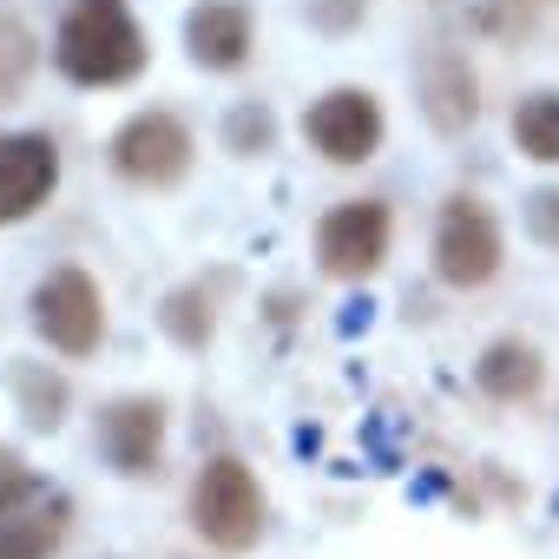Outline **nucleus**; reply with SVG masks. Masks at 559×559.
<instances>
[{
  "mask_svg": "<svg viewBox=\"0 0 559 559\" xmlns=\"http://www.w3.org/2000/svg\"><path fill=\"white\" fill-rule=\"evenodd\" d=\"M53 60L73 86H126L145 73V34L126 0H73L53 40Z\"/></svg>",
  "mask_w": 559,
  "mask_h": 559,
  "instance_id": "1",
  "label": "nucleus"
},
{
  "mask_svg": "<svg viewBox=\"0 0 559 559\" xmlns=\"http://www.w3.org/2000/svg\"><path fill=\"white\" fill-rule=\"evenodd\" d=\"M67 526H73V500L53 480L21 474L8 461V474H0V559H53Z\"/></svg>",
  "mask_w": 559,
  "mask_h": 559,
  "instance_id": "2",
  "label": "nucleus"
},
{
  "mask_svg": "<svg viewBox=\"0 0 559 559\" xmlns=\"http://www.w3.org/2000/svg\"><path fill=\"white\" fill-rule=\"evenodd\" d=\"M191 526L217 546V552H250L263 533V493L250 480V467L237 454L204 461L198 487H191Z\"/></svg>",
  "mask_w": 559,
  "mask_h": 559,
  "instance_id": "3",
  "label": "nucleus"
},
{
  "mask_svg": "<svg viewBox=\"0 0 559 559\" xmlns=\"http://www.w3.org/2000/svg\"><path fill=\"white\" fill-rule=\"evenodd\" d=\"M500 270V224L480 198H448L435 224V276L454 290H480Z\"/></svg>",
  "mask_w": 559,
  "mask_h": 559,
  "instance_id": "4",
  "label": "nucleus"
},
{
  "mask_svg": "<svg viewBox=\"0 0 559 559\" xmlns=\"http://www.w3.org/2000/svg\"><path fill=\"white\" fill-rule=\"evenodd\" d=\"M34 330L60 349V356H93L99 349V336H106V310H99V284L86 270H53L47 284L34 290Z\"/></svg>",
  "mask_w": 559,
  "mask_h": 559,
  "instance_id": "5",
  "label": "nucleus"
},
{
  "mask_svg": "<svg viewBox=\"0 0 559 559\" xmlns=\"http://www.w3.org/2000/svg\"><path fill=\"white\" fill-rule=\"evenodd\" d=\"M304 139H310L330 165H362V158H376V145H382V106H376V93H362V86L323 93V99L304 112Z\"/></svg>",
  "mask_w": 559,
  "mask_h": 559,
  "instance_id": "6",
  "label": "nucleus"
},
{
  "mask_svg": "<svg viewBox=\"0 0 559 559\" xmlns=\"http://www.w3.org/2000/svg\"><path fill=\"white\" fill-rule=\"evenodd\" d=\"M112 165L132 185H178L191 171V132L178 112H132L112 132Z\"/></svg>",
  "mask_w": 559,
  "mask_h": 559,
  "instance_id": "7",
  "label": "nucleus"
},
{
  "mask_svg": "<svg viewBox=\"0 0 559 559\" xmlns=\"http://www.w3.org/2000/svg\"><path fill=\"white\" fill-rule=\"evenodd\" d=\"M317 257L330 276H369L389 257V204L376 198H349L317 224Z\"/></svg>",
  "mask_w": 559,
  "mask_h": 559,
  "instance_id": "8",
  "label": "nucleus"
},
{
  "mask_svg": "<svg viewBox=\"0 0 559 559\" xmlns=\"http://www.w3.org/2000/svg\"><path fill=\"white\" fill-rule=\"evenodd\" d=\"M60 185V152L47 132H8L0 139V224L34 217Z\"/></svg>",
  "mask_w": 559,
  "mask_h": 559,
  "instance_id": "9",
  "label": "nucleus"
},
{
  "mask_svg": "<svg viewBox=\"0 0 559 559\" xmlns=\"http://www.w3.org/2000/svg\"><path fill=\"white\" fill-rule=\"evenodd\" d=\"M158 448H165V408L158 402H112L99 415V454L126 480H145L158 467Z\"/></svg>",
  "mask_w": 559,
  "mask_h": 559,
  "instance_id": "10",
  "label": "nucleus"
},
{
  "mask_svg": "<svg viewBox=\"0 0 559 559\" xmlns=\"http://www.w3.org/2000/svg\"><path fill=\"white\" fill-rule=\"evenodd\" d=\"M185 47L204 73H237L250 60V8L243 0H204V8H191Z\"/></svg>",
  "mask_w": 559,
  "mask_h": 559,
  "instance_id": "11",
  "label": "nucleus"
},
{
  "mask_svg": "<svg viewBox=\"0 0 559 559\" xmlns=\"http://www.w3.org/2000/svg\"><path fill=\"white\" fill-rule=\"evenodd\" d=\"M539 356L526 349V343H493L480 362H474V382L493 395V402H526L533 389H539Z\"/></svg>",
  "mask_w": 559,
  "mask_h": 559,
  "instance_id": "12",
  "label": "nucleus"
},
{
  "mask_svg": "<svg viewBox=\"0 0 559 559\" xmlns=\"http://www.w3.org/2000/svg\"><path fill=\"white\" fill-rule=\"evenodd\" d=\"M428 119H435L441 132H461V126L474 119V73H467L454 53H441V60L428 67Z\"/></svg>",
  "mask_w": 559,
  "mask_h": 559,
  "instance_id": "13",
  "label": "nucleus"
},
{
  "mask_svg": "<svg viewBox=\"0 0 559 559\" xmlns=\"http://www.w3.org/2000/svg\"><path fill=\"white\" fill-rule=\"evenodd\" d=\"M513 145L539 165H559V93H526L513 106Z\"/></svg>",
  "mask_w": 559,
  "mask_h": 559,
  "instance_id": "14",
  "label": "nucleus"
},
{
  "mask_svg": "<svg viewBox=\"0 0 559 559\" xmlns=\"http://www.w3.org/2000/svg\"><path fill=\"white\" fill-rule=\"evenodd\" d=\"M34 67H40L34 34H27L21 21H0V106H8V99L34 80Z\"/></svg>",
  "mask_w": 559,
  "mask_h": 559,
  "instance_id": "15",
  "label": "nucleus"
},
{
  "mask_svg": "<svg viewBox=\"0 0 559 559\" xmlns=\"http://www.w3.org/2000/svg\"><path fill=\"white\" fill-rule=\"evenodd\" d=\"M14 389H21V402H27V421H34V428H60V408H67V382H60V376L14 369Z\"/></svg>",
  "mask_w": 559,
  "mask_h": 559,
  "instance_id": "16",
  "label": "nucleus"
},
{
  "mask_svg": "<svg viewBox=\"0 0 559 559\" xmlns=\"http://www.w3.org/2000/svg\"><path fill=\"white\" fill-rule=\"evenodd\" d=\"M270 139H276V119L263 106H230V119H224V145L230 152H270Z\"/></svg>",
  "mask_w": 559,
  "mask_h": 559,
  "instance_id": "17",
  "label": "nucleus"
},
{
  "mask_svg": "<svg viewBox=\"0 0 559 559\" xmlns=\"http://www.w3.org/2000/svg\"><path fill=\"white\" fill-rule=\"evenodd\" d=\"M526 230H533L546 250H559V191H533V198H526Z\"/></svg>",
  "mask_w": 559,
  "mask_h": 559,
  "instance_id": "18",
  "label": "nucleus"
},
{
  "mask_svg": "<svg viewBox=\"0 0 559 559\" xmlns=\"http://www.w3.org/2000/svg\"><path fill=\"white\" fill-rule=\"evenodd\" d=\"M310 14H317L323 27H349V21L362 14V0H310Z\"/></svg>",
  "mask_w": 559,
  "mask_h": 559,
  "instance_id": "19",
  "label": "nucleus"
},
{
  "mask_svg": "<svg viewBox=\"0 0 559 559\" xmlns=\"http://www.w3.org/2000/svg\"><path fill=\"white\" fill-rule=\"evenodd\" d=\"M356 330H369V297L349 304V317H343V336H356Z\"/></svg>",
  "mask_w": 559,
  "mask_h": 559,
  "instance_id": "20",
  "label": "nucleus"
}]
</instances>
